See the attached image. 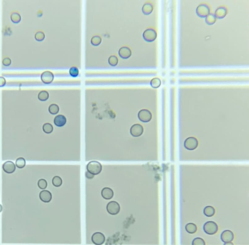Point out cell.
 <instances>
[{
	"instance_id": "cell-16",
	"label": "cell",
	"mask_w": 249,
	"mask_h": 245,
	"mask_svg": "<svg viewBox=\"0 0 249 245\" xmlns=\"http://www.w3.org/2000/svg\"><path fill=\"white\" fill-rule=\"evenodd\" d=\"M114 192L112 188L108 187H104L101 190V195L106 199H110L113 197Z\"/></svg>"
},
{
	"instance_id": "cell-37",
	"label": "cell",
	"mask_w": 249,
	"mask_h": 245,
	"mask_svg": "<svg viewBox=\"0 0 249 245\" xmlns=\"http://www.w3.org/2000/svg\"><path fill=\"white\" fill-rule=\"evenodd\" d=\"M85 176L87 178H88V179H92V178L94 177V175L87 170L86 172H85Z\"/></svg>"
},
{
	"instance_id": "cell-2",
	"label": "cell",
	"mask_w": 249,
	"mask_h": 245,
	"mask_svg": "<svg viewBox=\"0 0 249 245\" xmlns=\"http://www.w3.org/2000/svg\"><path fill=\"white\" fill-rule=\"evenodd\" d=\"M102 169V166L100 163L97 161L89 162L87 165V171L94 175H97L100 173Z\"/></svg>"
},
{
	"instance_id": "cell-32",
	"label": "cell",
	"mask_w": 249,
	"mask_h": 245,
	"mask_svg": "<svg viewBox=\"0 0 249 245\" xmlns=\"http://www.w3.org/2000/svg\"><path fill=\"white\" fill-rule=\"evenodd\" d=\"M192 245H206V243L201 238H196L192 241Z\"/></svg>"
},
{
	"instance_id": "cell-33",
	"label": "cell",
	"mask_w": 249,
	"mask_h": 245,
	"mask_svg": "<svg viewBox=\"0 0 249 245\" xmlns=\"http://www.w3.org/2000/svg\"><path fill=\"white\" fill-rule=\"evenodd\" d=\"M69 74L72 77H76L79 74V70L76 67H72L69 70Z\"/></svg>"
},
{
	"instance_id": "cell-24",
	"label": "cell",
	"mask_w": 249,
	"mask_h": 245,
	"mask_svg": "<svg viewBox=\"0 0 249 245\" xmlns=\"http://www.w3.org/2000/svg\"><path fill=\"white\" fill-rule=\"evenodd\" d=\"M48 110L49 112L51 113V114L56 115L59 112L60 107L57 104L53 103L50 105L49 106Z\"/></svg>"
},
{
	"instance_id": "cell-17",
	"label": "cell",
	"mask_w": 249,
	"mask_h": 245,
	"mask_svg": "<svg viewBox=\"0 0 249 245\" xmlns=\"http://www.w3.org/2000/svg\"><path fill=\"white\" fill-rule=\"evenodd\" d=\"M66 117L62 115H58L56 116L54 119V122L56 126L58 127H62L66 124Z\"/></svg>"
},
{
	"instance_id": "cell-6",
	"label": "cell",
	"mask_w": 249,
	"mask_h": 245,
	"mask_svg": "<svg viewBox=\"0 0 249 245\" xmlns=\"http://www.w3.org/2000/svg\"><path fill=\"white\" fill-rule=\"evenodd\" d=\"M138 117L140 121L143 122L150 121L152 118V115L150 111L146 109H143L139 111Z\"/></svg>"
},
{
	"instance_id": "cell-26",
	"label": "cell",
	"mask_w": 249,
	"mask_h": 245,
	"mask_svg": "<svg viewBox=\"0 0 249 245\" xmlns=\"http://www.w3.org/2000/svg\"><path fill=\"white\" fill-rule=\"evenodd\" d=\"M102 39L100 37L98 36H94L92 37L91 40V42L92 45L94 46H98L101 43Z\"/></svg>"
},
{
	"instance_id": "cell-1",
	"label": "cell",
	"mask_w": 249,
	"mask_h": 245,
	"mask_svg": "<svg viewBox=\"0 0 249 245\" xmlns=\"http://www.w3.org/2000/svg\"><path fill=\"white\" fill-rule=\"evenodd\" d=\"M203 231L209 235H214L216 234L219 230L217 224L214 221H208L205 222L203 225Z\"/></svg>"
},
{
	"instance_id": "cell-12",
	"label": "cell",
	"mask_w": 249,
	"mask_h": 245,
	"mask_svg": "<svg viewBox=\"0 0 249 245\" xmlns=\"http://www.w3.org/2000/svg\"><path fill=\"white\" fill-rule=\"evenodd\" d=\"M118 54L121 58L127 59L131 56L132 52L130 48L124 46L120 49L118 51Z\"/></svg>"
},
{
	"instance_id": "cell-34",
	"label": "cell",
	"mask_w": 249,
	"mask_h": 245,
	"mask_svg": "<svg viewBox=\"0 0 249 245\" xmlns=\"http://www.w3.org/2000/svg\"><path fill=\"white\" fill-rule=\"evenodd\" d=\"M38 185L39 188L45 189L47 187V182L45 179H40L38 182Z\"/></svg>"
},
{
	"instance_id": "cell-38",
	"label": "cell",
	"mask_w": 249,
	"mask_h": 245,
	"mask_svg": "<svg viewBox=\"0 0 249 245\" xmlns=\"http://www.w3.org/2000/svg\"><path fill=\"white\" fill-rule=\"evenodd\" d=\"M223 245H234V243L230 242L224 243Z\"/></svg>"
},
{
	"instance_id": "cell-39",
	"label": "cell",
	"mask_w": 249,
	"mask_h": 245,
	"mask_svg": "<svg viewBox=\"0 0 249 245\" xmlns=\"http://www.w3.org/2000/svg\"><path fill=\"white\" fill-rule=\"evenodd\" d=\"M2 210H3V207H2L1 205H0V212H2Z\"/></svg>"
},
{
	"instance_id": "cell-18",
	"label": "cell",
	"mask_w": 249,
	"mask_h": 245,
	"mask_svg": "<svg viewBox=\"0 0 249 245\" xmlns=\"http://www.w3.org/2000/svg\"><path fill=\"white\" fill-rule=\"evenodd\" d=\"M142 12L145 15H149L152 12L153 10V7L152 4L150 3H146L143 6Z\"/></svg>"
},
{
	"instance_id": "cell-3",
	"label": "cell",
	"mask_w": 249,
	"mask_h": 245,
	"mask_svg": "<svg viewBox=\"0 0 249 245\" xmlns=\"http://www.w3.org/2000/svg\"><path fill=\"white\" fill-rule=\"evenodd\" d=\"M144 40L148 42H152L156 40L157 37V34L155 29L153 28H149L144 31L143 34Z\"/></svg>"
},
{
	"instance_id": "cell-8",
	"label": "cell",
	"mask_w": 249,
	"mask_h": 245,
	"mask_svg": "<svg viewBox=\"0 0 249 245\" xmlns=\"http://www.w3.org/2000/svg\"><path fill=\"white\" fill-rule=\"evenodd\" d=\"M144 132V128L142 125L136 123L132 125L130 129V133L134 137H138L142 135Z\"/></svg>"
},
{
	"instance_id": "cell-19",
	"label": "cell",
	"mask_w": 249,
	"mask_h": 245,
	"mask_svg": "<svg viewBox=\"0 0 249 245\" xmlns=\"http://www.w3.org/2000/svg\"><path fill=\"white\" fill-rule=\"evenodd\" d=\"M216 210L212 206H207L203 209V214L207 217H212L215 214Z\"/></svg>"
},
{
	"instance_id": "cell-21",
	"label": "cell",
	"mask_w": 249,
	"mask_h": 245,
	"mask_svg": "<svg viewBox=\"0 0 249 245\" xmlns=\"http://www.w3.org/2000/svg\"><path fill=\"white\" fill-rule=\"evenodd\" d=\"M216 22V18L213 13L209 14L205 19V22L209 25H212Z\"/></svg>"
},
{
	"instance_id": "cell-9",
	"label": "cell",
	"mask_w": 249,
	"mask_h": 245,
	"mask_svg": "<svg viewBox=\"0 0 249 245\" xmlns=\"http://www.w3.org/2000/svg\"><path fill=\"white\" fill-rule=\"evenodd\" d=\"M105 241V237L103 234L100 232H95L92 236V241L96 245H101Z\"/></svg>"
},
{
	"instance_id": "cell-29",
	"label": "cell",
	"mask_w": 249,
	"mask_h": 245,
	"mask_svg": "<svg viewBox=\"0 0 249 245\" xmlns=\"http://www.w3.org/2000/svg\"><path fill=\"white\" fill-rule=\"evenodd\" d=\"M108 63L112 67H115L118 63V59L115 55L109 56L108 59Z\"/></svg>"
},
{
	"instance_id": "cell-27",
	"label": "cell",
	"mask_w": 249,
	"mask_h": 245,
	"mask_svg": "<svg viewBox=\"0 0 249 245\" xmlns=\"http://www.w3.org/2000/svg\"><path fill=\"white\" fill-rule=\"evenodd\" d=\"M42 129L45 133H51L53 131V126L51 124V123L47 122V123H45L43 125Z\"/></svg>"
},
{
	"instance_id": "cell-22",
	"label": "cell",
	"mask_w": 249,
	"mask_h": 245,
	"mask_svg": "<svg viewBox=\"0 0 249 245\" xmlns=\"http://www.w3.org/2000/svg\"><path fill=\"white\" fill-rule=\"evenodd\" d=\"M10 18H11V20L12 22H13V23H19L20 22L21 20V16L19 13L17 12H13L11 14L10 16Z\"/></svg>"
},
{
	"instance_id": "cell-20",
	"label": "cell",
	"mask_w": 249,
	"mask_h": 245,
	"mask_svg": "<svg viewBox=\"0 0 249 245\" xmlns=\"http://www.w3.org/2000/svg\"><path fill=\"white\" fill-rule=\"evenodd\" d=\"M186 231L190 234H194L197 232V226L193 223H189L185 226Z\"/></svg>"
},
{
	"instance_id": "cell-11",
	"label": "cell",
	"mask_w": 249,
	"mask_h": 245,
	"mask_svg": "<svg viewBox=\"0 0 249 245\" xmlns=\"http://www.w3.org/2000/svg\"><path fill=\"white\" fill-rule=\"evenodd\" d=\"M54 78L53 73L51 71H45L41 75V80L45 84H51L53 81Z\"/></svg>"
},
{
	"instance_id": "cell-25",
	"label": "cell",
	"mask_w": 249,
	"mask_h": 245,
	"mask_svg": "<svg viewBox=\"0 0 249 245\" xmlns=\"http://www.w3.org/2000/svg\"><path fill=\"white\" fill-rule=\"evenodd\" d=\"M150 85L154 88H157L160 86L161 85V80L158 78H154L150 81Z\"/></svg>"
},
{
	"instance_id": "cell-15",
	"label": "cell",
	"mask_w": 249,
	"mask_h": 245,
	"mask_svg": "<svg viewBox=\"0 0 249 245\" xmlns=\"http://www.w3.org/2000/svg\"><path fill=\"white\" fill-rule=\"evenodd\" d=\"M39 198L43 202H49L52 198V195L51 192L47 190H43L39 193Z\"/></svg>"
},
{
	"instance_id": "cell-31",
	"label": "cell",
	"mask_w": 249,
	"mask_h": 245,
	"mask_svg": "<svg viewBox=\"0 0 249 245\" xmlns=\"http://www.w3.org/2000/svg\"><path fill=\"white\" fill-rule=\"evenodd\" d=\"M45 33L43 32H42V31L37 32L35 34V40L38 41H39V42L40 41H42L45 40Z\"/></svg>"
},
{
	"instance_id": "cell-7",
	"label": "cell",
	"mask_w": 249,
	"mask_h": 245,
	"mask_svg": "<svg viewBox=\"0 0 249 245\" xmlns=\"http://www.w3.org/2000/svg\"><path fill=\"white\" fill-rule=\"evenodd\" d=\"M107 210L109 214L111 215H117L120 210L119 204L115 201H111L107 205Z\"/></svg>"
},
{
	"instance_id": "cell-4",
	"label": "cell",
	"mask_w": 249,
	"mask_h": 245,
	"mask_svg": "<svg viewBox=\"0 0 249 245\" xmlns=\"http://www.w3.org/2000/svg\"><path fill=\"white\" fill-rule=\"evenodd\" d=\"M184 147L187 150L193 151L196 149L198 145V141L196 137L193 136L187 138L184 142Z\"/></svg>"
},
{
	"instance_id": "cell-35",
	"label": "cell",
	"mask_w": 249,
	"mask_h": 245,
	"mask_svg": "<svg viewBox=\"0 0 249 245\" xmlns=\"http://www.w3.org/2000/svg\"><path fill=\"white\" fill-rule=\"evenodd\" d=\"M2 63H3V65L5 66H9L11 64V60L8 57H5L3 59Z\"/></svg>"
},
{
	"instance_id": "cell-10",
	"label": "cell",
	"mask_w": 249,
	"mask_h": 245,
	"mask_svg": "<svg viewBox=\"0 0 249 245\" xmlns=\"http://www.w3.org/2000/svg\"><path fill=\"white\" fill-rule=\"evenodd\" d=\"M221 241L224 243L230 242L233 241L234 239V234L233 232L229 230H226L222 232L220 235Z\"/></svg>"
},
{
	"instance_id": "cell-36",
	"label": "cell",
	"mask_w": 249,
	"mask_h": 245,
	"mask_svg": "<svg viewBox=\"0 0 249 245\" xmlns=\"http://www.w3.org/2000/svg\"><path fill=\"white\" fill-rule=\"evenodd\" d=\"M6 84V80L3 77H0V87L5 86Z\"/></svg>"
},
{
	"instance_id": "cell-5",
	"label": "cell",
	"mask_w": 249,
	"mask_h": 245,
	"mask_svg": "<svg viewBox=\"0 0 249 245\" xmlns=\"http://www.w3.org/2000/svg\"><path fill=\"white\" fill-rule=\"evenodd\" d=\"M210 9L206 4H201L197 7L196 14L200 18H204L207 17L210 13Z\"/></svg>"
},
{
	"instance_id": "cell-13",
	"label": "cell",
	"mask_w": 249,
	"mask_h": 245,
	"mask_svg": "<svg viewBox=\"0 0 249 245\" xmlns=\"http://www.w3.org/2000/svg\"><path fill=\"white\" fill-rule=\"evenodd\" d=\"M228 13L227 8L225 6L219 7L216 10L215 13V17L218 19H222L225 18Z\"/></svg>"
},
{
	"instance_id": "cell-30",
	"label": "cell",
	"mask_w": 249,
	"mask_h": 245,
	"mask_svg": "<svg viewBox=\"0 0 249 245\" xmlns=\"http://www.w3.org/2000/svg\"><path fill=\"white\" fill-rule=\"evenodd\" d=\"M52 184L55 187H60L62 184V180L61 177L59 176H55L52 179Z\"/></svg>"
},
{
	"instance_id": "cell-23",
	"label": "cell",
	"mask_w": 249,
	"mask_h": 245,
	"mask_svg": "<svg viewBox=\"0 0 249 245\" xmlns=\"http://www.w3.org/2000/svg\"><path fill=\"white\" fill-rule=\"evenodd\" d=\"M49 97V94L48 92L45 90H43V91H41L38 93V100L41 101H46L48 99Z\"/></svg>"
},
{
	"instance_id": "cell-14",
	"label": "cell",
	"mask_w": 249,
	"mask_h": 245,
	"mask_svg": "<svg viewBox=\"0 0 249 245\" xmlns=\"http://www.w3.org/2000/svg\"><path fill=\"white\" fill-rule=\"evenodd\" d=\"M3 169L5 172L12 173L15 170L16 165L13 162L7 161L3 164Z\"/></svg>"
},
{
	"instance_id": "cell-28",
	"label": "cell",
	"mask_w": 249,
	"mask_h": 245,
	"mask_svg": "<svg viewBox=\"0 0 249 245\" xmlns=\"http://www.w3.org/2000/svg\"><path fill=\"white\" fill-rule=\"evenodd\" d=\"M26 160L23 157H20L18 158L16 160V166L20 169L23 168L26 165Z\"/></svg>"
}]
</instances>
